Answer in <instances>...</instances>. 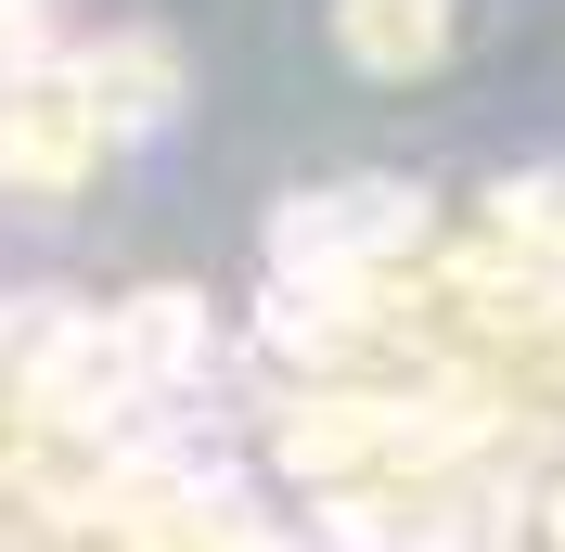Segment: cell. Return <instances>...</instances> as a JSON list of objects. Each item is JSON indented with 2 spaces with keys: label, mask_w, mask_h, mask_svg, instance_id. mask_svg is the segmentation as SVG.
<instances>
[{
  "label": "cell",
  "mask_w": 565,
  "mask_h": 552,
  "mask_svg": "<svg viewBox=\"0 0 565 552\" xmlns=\"http://www.w3.org/2000/svg\"><path fill=\"white\" fill-rule=\"evenodd\" d=\"M334 39H348L360 77H424L437 52H450V0H348Z\"/></svg>",
  "instance_id": "6da1fadb"
}]
</instances>
